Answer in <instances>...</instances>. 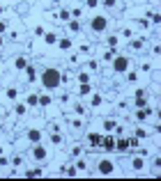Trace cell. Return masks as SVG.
I'll list each match as a JSON object with an SVG mask.
<instances>
[{"instance_id":"6da1fadb","label":"cell","mask_w":161,"mask_h":181,"mask_svg":"<svg viewBox=\"0 0 161 181\" xmlns=\"http://www.w3.org/2000/svg\"><path fill=\"white\" fill-rule=\"evenodd\" d=\"M60 83H62V73H60L55 67L44 69V73H41V85H44L46 90H58Z\"/></svg>"},{"instance_id":"7a4b0ae2","label":"cell","mask_w":161,"mask_h":181,"mask_svg":"<svg viewBox=\"0 0 161 181\" xmlns=\"http://www.w3.org/2000/svg\"><path fill=\"white\" fill-rule=\"evenodd\" d=\"M106 28H108V19L106 16H95L92 19V30L95 32H104Z\"/></svg>"},{"instance_id":"3957f363","label":"cell","mask_w":161,"mask_h":181,"mask_svg":"<svg viewBox=\"0 0 161 181\" xmlns=\"http://www.w3.org/2000/svg\"><path fill=\"white\" fill-rule=\"evenodd\" d=\"M113 69H115L117 73L127 71V69H129V60H127V58H115V60H113Z\"/></svg>"},{"instance_id":"277c9868","label":"cell","mask_w":161,"mask_h":181,"mask_svg":"<svg viewBox=\"0 0 161 181\" xmlns=\"http://www.w3.org/2000/svg\"><path fill=\"white\" fill-rule=\"evenodd\" d=\"M97 167H99V172H101V174H111L115 165H113L111 160H99V165H97Z\"/></svg>"},{"instance_id":"5b68a950","label":"cell","mask_w":161,"mask_h":181,"mask_svg":"<svg viewBox=\"0 0 161 181\" xmlns=\"http://www.w3.org/2000/svg\"><path fill=\"white\" fill-rule=\"evenodd\" d=\"M32 156H35L37 160H44V158H46V149L37 145V147H35V151H32Z\"/></svg>"},{"instance_id":"8992f818","label":"cell","mask_w":161,"mask_h":181,"mask_svg":"<svg viewBox=\"0 0 161 181\" xmlns=\"http://www.w3.org/2000/svg\"><path fill=\"white\" fill-rule=\"evenodd\" d=\"M39 138H41V133H39L37 128H32L30 133H28V140H30V142H39Z\"/></svg>"},{"instance_id":"52a82bcc","label":"cell","mask_w":161,"mask_h":181,"mask_svg":"<svg viewBox=\"0 0 161 181\" xmlns=\"http://www.w3.org/2000/svg\"><path fill=\"white\" fill-rule=\"evenodd\" d=\"M127 147H129V140H120L115 145V151H127Z\"/></svg>"},{"instance_id":"ba28073f","label":"cell","mask_w":161,"mask_h":181,"mask_svg":"<svg viewBox=\"0 0 161 181\" xmlns=\"http://www.w3.org/2000/svg\"><path fill=\"white\" fill-rule=\"evenodd\" d=\"M14 64H16V69H26V67H28V60H26V58H16Z\"/></svg>"},{"instance_id":"9c48e42d","label":"cell","mask_w":161,"mask_h":181,"mask_svg":"<svg viewBox=\"0 0 161 181\" xmlns=\"http://www.w3.org/2000/svg\"><path fill=\"white\" fill-rule=\"evenodd\" d=\"M104 147H106V149H115V142H113V138H106V140H104Z\"/></svg>"},{"instance_id":"30bf717a","label":"cell","mask_w":161,"mask_h":181,"mask_svg":"<svg viewBox=\"0 0 161 181\" xmlns=\"http://www.w3.org/2000/svg\"><path fill=\"white\" fill-rule=\"evenodd\" d=\"M26 71H28V80H35V78H37V76H35V69H32L30 64L26 67Z\"/></svg>"},{"instance_id":"8fae6325","label":"cell","mask_w":161,"mask_h":181,"mask_svg":"<svg viewBox=\"0 0 161 181\" xmlns=\"http://www.w3.org/2000/svg\"><path fill=\"white\" fill-rule=\"evenodd\" d=\"M37 101H39L41 106H48V103H51V96H46V94H44V96H39Z\"/></svg>"},{"instance_id":"7c38bea8","label":"cell","mask_w":161,"mask_h":181,"mask_svg":"<svg viewBox=\"0 0 161 181\" xmlns=\"http://www.w3.org/2000/svg\"><path fill=\"white\" fill-rule=\"evenodd\" d=\"M90 142H92V145H99V142H101V135L92 133V135H90Z\"/></svg>"},{"instance_id":"4fadbf2b","label":"cell","mask_w":161,"mask_h":181,"mask_svg":"<svg viewBox=\"0 0 161 181\" xmlns=\"http://www.w3.org/2000/svg\"><path fill=\"white\" fill-rule=\"evenodd\" d=\"M83 94H90V85H88V83L81 85V96H83Z\"/></svg>"},{"instance_id":"5bb4252c","label":"cell","mask_w":161,"mask_h":181,"mask_svg":"<svg viewBox=\"0 0 161 181\" xmlns=\"http://www.w3.org/2000/svg\"><path fill=\"white\" fill-rule=\"evenodd\" d=\"M133 167L140 170V167H143V158H133Z\"/></svg>"},{"instance_id":"9a60e30c","label":"cell","mask_w":161,"mask_h":181,"mask_svg":"<svg viewBox=\"0 0 161 181\" xmlns=\"http://www.w3.org/2000/svg\"><path fill=\"white\" fill-rule=\"evenodd\" d=\"M26 174H28V177H39V174H41V170H30V172H26Z\"/></svg>"},{"instance_id":"2e32d148","label":"cell","mask_w":161,"mask_h":181,"mask_svg":"<svg viewBox=\"0 0 161 181\" xmlns=\"http://www.w3.org/2000/svg\"><path fill=\"white\" fill-rule=\"evenodd\" d=\"M69 46H71V41H69V39H62V41H60V48H69Z\"/></svg>"},{"instance_id":"e0dca14e","label":"cell","mask_w":161,"mask_h":181,"mask_svg":"<svg viewBox=\"0 0 161 181\" xmlns=\"http://www.w3.org/2000/svg\"><path fill=\"white\" fill-rule=\"evenodd\" d=\"M16 94H19L16 90H7V99H16Z\"/></svg>"},{"instance_id":"ac0fdd59","label":"cell","mask_w":161,"mask_h":181,"mask_svg":"<svg viewBox=\"0 0 161 181\" xmlns=\"http://www.w3.org/2000/svg\"><path fill=\"white\" fill-rule=\"evenodd\" d=\"M46 44H55V34H46Z\"/></svg>"},{"instance_id":"d6986e66","label":"cell","mask_w":161,"mask_h":181,"mask_svg":"<svg viewBox=\"0 0 161 181\" xmlns=\"http://www.w3.org/2000/svg\"><path fill=\"white\" fill-rule=\"evenodd\" d=\"M69 28H71V30L76 32V30H78V28H81V25H78V21H71V23H69Z\"/></svg>"},{"instance_id":"ffe728a7","label":"cell","mask_w":161,"mask_h":181,"mask_svg":"<svg viewBox=\"0 0 161 181\" xmlns=\"http://www.w3.org/2000/svg\"><path fill=\"white\" fill-rule=\"evenodd\" d=\"M147 112H150V110H140V112H138V119H145V117H147Z\"/></svg>"},{"instance_id":"44dd1931","label":"cell","mask_w":161,"mask_h":181,"mask_svg":"<svg viewBox=\"0 0 161 181\" xmlns=\"http://www.w3.org/2000/svg\"><path fill=\"white\" fill-rule=\"evenodd\" d=\"M7 30V23H5V21H0V32H5Z\"/></svg>"},{"instance_id":"7402d4cb","label":"cell","mask_w":161,"mask_h":181,"mask_svg":"<svg viewBox=\"0 0 161 181\" xmlns=\"http://www.w3.org/2000/svg\"><path fill=\"white\" fill-rule=\"evenodd\" d=\"M104 5H106V7H113V5H115V0H106Z\"/></svg>"},{"instance_id":"603a6c76","label":"cell","mask_w":161,"mask_h":181,"mask_svg":"<svg viewBox=\"0 0 161 181\" xmlns=\"http://www.w3.org/2000/svg\"><path fill=\"white\" fill-rule=\"evenodd\" d=\"M88 5H90V7H97L99 2H97V0H88Z\"/></svg>"},{"instance_id":"cb8c5ba5","label":"cell","mask_w":161,"mask_h":181,"mask_svg":"<svg viewBox=\"0 0 161 181\" xmlns=\"http://www.w3.org/2000/svg\"><path fill=\"white\" fill-rule=\"evenodd\" d=\"M0 46H2V34H0Z\"/></svg>"},{"instance_id":"d4e9b609","label":"cell","mask_w":161,"mask_h":181,"mask_svg":"<svg viewBox=\"0 0 161 181\" xmlns=\"http://www.w3.org/2000/svg\"><path fill=\"white\" fill-rule=\"evenodd\" d=\"M0 12H2V7H0Z\"/></svg>"}]
</instances>
